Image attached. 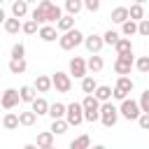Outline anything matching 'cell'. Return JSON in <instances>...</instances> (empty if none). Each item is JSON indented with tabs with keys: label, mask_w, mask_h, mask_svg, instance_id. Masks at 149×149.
Returning <instances> with one entry per match:
<instances>
[{
	"label": "cell",
	"mask_w": 149,
	"mask_h": 149,
	"mask_svg": "<svg viewBox=\"0 0 149 149\" xmlns=\"http://www.w3.org/2000/svg\"><path fill=\"white\" fill-rule=\"evenodd\" d=\"M63 16V9L58 7V5H54L51 0H40L37 2V7L30 12V19H35L40 26L42 23H54L56 26V21Z\"/></svg>",
	"instance_id": "cell-1"
},
{
	"label": "cell",
	"mask_w": 149,
	"mask_h": 149,
	"mask_svg": "<svg viewBox=\"0 0 149 149\" xmlns=\"http://www.w3.org/2000/svg\"><path fill=\"white\" fill-rule=\"evenodd\" d=\"M81 42H84V33L77 30V28H70V30H65V33L58 35V47H61L63 51H72V49H77Z\"/></svg>",
	"instance_id": "cell-2"
},
{
	"label": "cell",
	"mask_w": 149,
	"mask_h": 149,
	"mask_svg": "<svg viewBox=\"0 0 149 149\" xmlns=\"http://www.w3.org/2000/svg\"><path fill=\"white\" fill-rule=\"evenodd\" d=\"M105 128H112V126H116V121H119V107H114L109 100H105V102H100V119H98Z\"/></svg>",
	"instance_id": "cell-3"
},
{
	"label": "cell",
	"mask_w": 149,
	"mask_h": 149,
	"mask_svg": "<svg viewBox=\"0 0 149 149\" xmlns=\"http://www.w3.org/2000/svg\"><path fill=\"white\" fill-rule=\"evenodd\" d=\"M140 112H142V109H140V102L133 100V98H128V95H126V98L121 100V105H119V116H123L126 121H135V119L140 116Z\"/></svg>",
	"instance_id": "cell-4"
},
{
	"label": "cell",
	"mask_w": 149,
	"mask_h": 149,
	"mask_svg": "<svg viewBox=\"0 0 149 149\" xmlns=\"http://www.w3.org/2000/svg\"><path fill=\"white\" fill-rule=\"evenodd\" d=\"M65 121L70 123V126H81L84 123V107H81V102H70V105H65Z\"/></svg>",
	"instance_id": "cell-5"
},
{
	"label": "cell",
	"mask_w": 149,
	"mask_h": 149,
	"mask_svg": "<svg viewBox=\"0 0 149 149\" xmlns=\"http://www.w3.org/2000/svg\"><path fill=\"white\" fill-rule=\"evenodd\" d=\"M51 86H54L58 93H70V88H72V77H70V72L56 70V72L51 74Z\"/></svg>",
	"instance_id": "cell-6"
},
{
	"label": "cell",
	"mask_w": 149,
	"mask_h": 149,
	"mask_svg": "<svg viewBox=\"0 0 149 149\" xmlns=\"http://www.w3.org/2000/svg\"><path fill=\"white\" fill-rule=\"evenodd\" d=\"M81 44L86 47V51H88V54H100V51H102V47H105L102 35H95V33L84 35V42H81Z\"/></svg>",
	"instance_id": "cell-7"
},
{
	"label": "cell",
	"mask_w": 149,
	"mask_h": 149,
	"mask_svg": "<svg viewBox=\"0 0 149 149\" xmlns=\"http://www.w3.org/2000/svg\"><path fill=\"white\" fill-rule=\"evenodd\" d=\"M19 102H21V95H19L16 88H5V91H2V95H0V105H2L5 109H14Z\"/></svg>",
	"instance_id": "cell-8"
},
{
	"label": "cell",
	"mask_w": 149,
	"mask_h": 149,
	"mask_svg": "<svg viewBox=\"0 0 149 149\" xmlns=\"http://www.w3.org/2000/svg\"><path fill=\"white\" fill-rule=\"evenodd\" d=\"M133 63H135L133 54H128V56H116V61H114V72H116V74H130Z\"/></svg>",
	"instance_id": "cell-9"
},
{
	"label": "cell",
	"mask_w": 149,
	"mask_h": 149,
	"mask_svg": "<svg viewBox=\"0 0 149 149\" xmlns=\"http://www.w3.org/2000/svg\"><path fill=\"white\" fill-rule=\"evenodd\" d=\"M68 70H70V77H74V79H81L88 70H86V61L81 58V56H74V58H70V65H68Z\"/></svg>",
	"instance_id": "cell-10"
},
{
	"label": "cell",
	"mask_w": 149,
	"mask_h": 149,
	"mask_svg": "<svg viewBox=\"0 0 149 149\" xmlns=\"http://www.w3.org/2000/svg\"><path fill=\"white\" fill-rule=\"evenodd\" d=\"M37 35H40L42 42H56L58 40V28L54 23H42L40 30H37Z\"/></svg>",
	"instance_id": "cell-11"
},
{
	"label": "cell",
	"mask_w": 149,
	"mask_h": 149,
	"mask_svg": "<svg viewBox=\"0 0 149 149\" xmlns=\"http://www.w3.org/2000/svg\"><path fill=\"white\" fill-rule=\"evenodd\" d=\"M54 133L51 130H42V133H37V140H35V144H37V149H51L54 147Z\"/></svg>",
	"instance_id": "cell-12"
},
{
	"label": "cell",
	"mask_w": 149,
	"mask_h": 149,
	"mask_svg": "<svg viewBox=\"0 0 149 149\" xmlns=\"http://www.w3.org/2000/svg\"><path fill=\"white\" fill-rule=\"evenodd\" d=\"M102 68H105L102 56H100V54H91V56H88V61H86V70H88V72H93V74H98Z\"/></svg>",
	"instance_id": "cell-13"
},
{
	"label": "cell",
	"mask_w": 149,
	"mask_h": 149,
	"mask_svg": "<svg viewBox=\"0 0 149 149\" xmlns=\"http://www.w3.org/2000/svg\"><path fill=\"white\" fill-rule=\"evenodd\" d=\"M114 88H119V91H123V93L128 95V93H133V88H135V81H133L128 74H119V77H116V84H114Z\"/></svg>",
	"instance_id": "cell-14"
},
{
	"label": "cell",
	"mask_w": 149,
	"mask_h": 149,
	"mask_svg": "<svg viewBox=\"0 0 149 149\" xmlns=\"http://www.w3.org/2000/svg\"><path fill=\"white\" fill-rule=\"evenodd\" d=\"M114 49H116V56H128V54H133V42H130V37H119L116 44H114Z\"/></svg>",
	"instance_id": "cell-15"
},
{
	"label": "cell",
	"mask_w": 149,
	"mask_h": 149,
	"mask_svg": "<svg viewBox=\"0 0 149 149\" xmlns=\"http://www.w3.org/2000/svg\"><path fill=\"white\" fill-rule=\"evenodd\" d=\"M30 109H33L37 116H44V114L49 112V102H47L42 95H35V98H33V102H30Z\"/></svg>",
	"instance_id": "cell-16"
},
{
	"label": "cell",
	"mask_w": 149,
	"mask_h": 149,
	"mask_svg": "<svg viewBox=\"0 0 149 149\" xmlns=\"http://www.w3.org/2000/svg\"><path fill=\"white\" fill-rule=\"evenodd\" d=\"M35 91L37 93H49L54 86H51V77H47V74H37V79H35Z\"/></svg>",
	"instance_id": "cell-17"
},
{
	"label": "cell",
	"mask_w": 149,
	"mask_h": 149,
	"mask_svg": "<svg viewBox=\"0 0 149 149\" xmlns=\"http://www.w3.org/2000/svg\"><path fill=\"white\" fill-rule=\"evenodd\" d=\"M81 107H84V112H100V100L93 93H86L81 100Z\"/></svg>",
	"instance_id": "cell-18"
},
{
	"label": "cell",
	"mask_w": 149,
	"mask_h": 149,
	"mask_svg": "<svg viewBox=\"0 0 149 149\" xmlns=\"http://www.w3.org/2000/svg\"><path fill=\"white\" fill-rule=\"evenodd\" d=\"M2 28H5V33L16 35V33L21 30V19H16V16H7V19L2 21Z\"/></svg>",
	"instance_id": "cell-19"
},
{
	"label": "cell",
	"mask_w": 149,
	"mask_h": 149,
	"mask_svg": "<svg viewBox=\"0 0 149 149\" xmlns=\"http://www.w3.org/2000/svg\"><path fill=\"white\" fill-rule=\"evenodd\" d=\"M35 121H37V114L33 112V109H23V112H19V126H35Z\"/></svg>",
	"instance_id": "cell-20"
},
{
	"label": "cell",
	"mask_w": 149,
	"mask_h": 149,
	"mask_svg": "<svg viewBox=\"0 0 149 149\" xmlns=\"http://www.w3.org/2000/svg\"><path fill=\"white\" fill-rule=\"evenodd\" d=\"M12 16H16V19L28 16V2L26 0H14L12 2Z\"/></svg>",
	"instance_id": "cell-21"
},
{
	"label": "cell",
	"mask_w": 149,
	"mask_h": 149,
	"mask_svg": "<svg viewBox=\"0 0 149 149\" xmlns=\"http://www.w3.org/2000/svg\"><path fill=\"white\" fill-rule=\"evenodd\" d=\"M63 9H65V14L77 16V14L84 9V0H65V2H63Z\"/></svg>",
	"instance_id": "cell-22"
},
{
	"label": "cell",
	"mask_w": 149,
	"mask_h": 149,
	"mask_svg": "<svg viewBox=\"0 0 149 149\" xmlns=\"http://www.w3.org/2000/svg\"><path fill=\"white\" fill-rule=\"evenodd\" d=\"M56 28H58V33H65V30L74 28V16H72V14H63V16L56 21Z\"/></svg>",
	"instance_id": "cell-23"
},
{
	"label": "cell",
	"mask_w": 149,
	"mask_h": 149,
	"mask_svg": "<svg viewBox=\"0 0 149 149\" xmlns=\"http://www.w3.org/2000/svg\"><path fill=\"white\" fill-rule=\"evenodd\" d=\"M26 68H28L26 58H9V72L12 74H23Z\"/></svg>",
	"instance_id": "cell-24"
},
{
	"label": "cell",
	"mask_w": 149,
	"mask_h": 149,
	"mask_svg": "<svg viewBox=\"0 0 149 149\" xmlns=\"http://www.w3.org/2000/svg\"><path fill=\"white\" fill-rule=\"evenodd\" d=\"M93 95H95L100 102L112 100V86H107V84H98V86H95V91H93Z\"/></svg>",
	"instance_id": "cell-25"
},
{
	"label": "cell",
	"mask_w": 149,
	"mask_h": 149,
	"mask_svg": "<svg viewBox=\"0 0 149 149\" xmlns=\"http://www.w3.org/2000/svg\"><path fill=\"white\" fill-rule=\"evenodd\" d=\"M109 19H112V23H123L126 19H128V7H114L112 9V14H109Z\"/></svg>",
	"instance_id": "cell-26"
},
{
	"label": "cell",
	"mask_w": 149,
	"mask_h": 149,
	"mask_svg": "<svg viewBox=\"0 0 149 149\" xmlns=\"http://www.w3.org/2000/svg\"><path fill=\"white\" fill-rule=\"evenodd\" d=\"M121 35H123V37H133V35H137V21L126 19V21L121 23Z\"/></svg>",
	"instance_id": "cell-27"
},
{
	"label": "cell",
	"mask_w": 149,
	"mask_h": 149,
	"mask_svg": "<svg viewBox=\"0 0 149 149\" xmlns=\"http://www.w3.org/2000/svg\"><path fill=\"white\" fill-rule=\"evenodd\" d=\"M2 126H5V130H16V128H19V114L7 112V114L2 116Z\"/></svg>",
	"instance_id": "cell-28"
},
{
	"label": "cell",
	"mask_w": 149,
	"mask_h": 149,
	"mask_svg": "<svg viewBox=\"0 0 149 149\" xmlns=\"http://www.w3.org/2000/svg\"><path fill=\"white\" fill-rule=\"evenodd\" d=\"M68 128H70V123L65 121V116L63 119H51V133L54 135H63Z\"/></svg>",
	"instance_id": "cell-29"
},
{
	"label": "cell",
	"mask_w": 149,
	"mask_h": 149,
	"mask_svg": "<svg viewBox=\"0 0 149 149\" xmlns=\"http://www.w3.org/2000/svg\"><path fill=\"white\" fill-rule=\"evenodd\" d=\"M128 19H133V21L144 19V7H142L140 2H133V5L128 7Z\"/></svg>",
	"instance_id": "cell-30"
},
{
	"label": "cell",
	"mask_w": 149,
	"mask_h": 149,
	"mask_svg": "<svg viewBox=\"0 0 149 149\" xmlns=\"http://www.w3.org/2000/svg\"><path fill=\"white\" fill-rule=\"evenodd\" d=\"M95 86H98V81H95L93 74H84V77H81V91H84V93H93Z\"/></svg>",
	"instance_id": "cell-31"
},
{
	"label": "cell",
	"mask_w": 149,
	"mask_h": 149,
	"mask_svg": "<svg viewBox=\"0 0 149 149\" xmlns=\"http://www.w3.org/2000/svg\"><path fill=\"white\" fill-rule=\"evenodd\" d=\"M47 114H49L51 119H63V116H65V105H63V102H51Z\"/></svg>",
	"instance_id": "cell-32"
},
{
	"label": "cell",
	"mask_w": 149,
	"mask_h": 149,
	"mask_svg": "<svg viewBox=\"0 0 149 149\" xmlns=\"http://www.w3.org/2000/svg\"><path fill=\"white\" fill-rule=\"evenodd\" d=\"M35 93H37V91H35V86H28V84L19 88V95H21V102H33V98H35Z\"/></svg>",
	"instance_id": "cell-33"
},
{
	"label": "cell",
	"mask_w": 149,
	"mask_h": 149,
	"mask_svg": "<svg viewBox=\"0 0 149 149\" xmlns=\"http://www.w3.org/2000/svg\"><path fill=\"white\" fill-rule=\"evenodd\" d=\"M86 147H91V137L84 133V135H79V137H74L72 142H70V149H86Z\"/></svg>",
	"instance_id": "cell-34"
},
{
	"label": "cell",
	"mask_w": 149,
	"mask_h": 149,
	"mask_svg": "<svg viewBox=\"0 0 149 149\" xmlns=\"http://www.w3.org/2000/svg\"><path fill=\"white\" fill-rule=\"evenodd\" d=\"M37 30H40V23L35 19H28V21L21 23V33H26V35H35Z\"/></svg>",
	"instance_id": "cell-35"
},
{
	"label": "cell",
	"mask_w": 149,
	"mask_h": 149,
	"mask_svg": "<svg viewBox=\"0 0 149 149\" xmlns=\"http://www.w3.org/2000/svg\"><path fill=\"white\" fill-rule=\"evenodd\" d=\"M133 68L137 70V72H142V74H147L149 72V56H140L135 63H133Z\"/></svg>",
	"instance_id": "cell-36"
},
{
	"label": "cell",
	"mask_w": 149,
	"mask_h": 149,
	"mask_svg": "<svg viewBox=\"0 0 149 149\" xmlns=\"http://www.w3.org/2000/svg\"><path fill=\"white\" fill-rule=\"evenodd\" d=\"M119 37H121V35H119L116 30H112V28H109V30H105V35H102V42H105L107 47H114Z\"/></svg>",
	"instance_id": "cell-37"
},
{
	"label": "cell",
	"mask_w": 149,
	"mask_h": 149,
	"mask_svg": "<svg viewBox=\"0 0 149 149\" xmlns=\"http://www.w3.org/2000/svg\"><path fill=\"white\" fill-rule=\"evenodd\" d=\"M9 56H12V58H23V56H26V47H23V42H14Z\"/></svg>",
	"instance_id": "cell-38"
},
{
	"label": "cell",
	"mask_w": 149,
	"mask_h": 149,
	"mask_svg": "<svg viewBox=\"0 0 149 149\" xmlns=\"http://www.w3.org/2000/svg\"><path fill=\"white\" fill-rule=\"evenodd\" d=\"M137 35H142V37H149V19H147V16L137 21Z\"/></svg>",
	"instance_id": "cell-39"
},
{
	"label": "cell",
	"mask_w": 149,
	"mask_h": 149,
	"mask_svg": "<svg viewBox=\"0 0 149 149\" xmlns=\"http://www.w3.org/2000/svg\"><path fill=\"white\" fill-rule=\"evenodd\" d=\"M135 121H137V126H140L142 130H149V112H140V116H137Z\"/></svg>",
	"instance_id": "cell-40"
},
{
	"label": "cell",
	"mask_w": 149,
	"mask_h": 149,
	"mask_svg": "<svg viewBox=\"0 0 149 149\" xmlns=\"http://www.w3.org/2000/svg\"><path fill=\"white\" fill-rule=\"evenodd\" d=\"M100 5H102V0H84V9H86V12H91V14H93V12H98V9H100Z\"/></svg>",
	"instance_id": "cell-41"
},
{
	"label": "cell",
	"mask_w": 149,
	"mask_h": 149,
	"mask_svg": "<svg viewBox=\"0 0 149 149\" xmlns=\"http://www.w3.org/2000/svg\"><path fill=\"white\" fill-rule=\"evenodd\" d=\"M137 102H140V109H142V112H149V88L142 91V95H140Z\"/></svg>",
	"instance_id": "cell-42"
},
{
	"label": "cell",
	"mask_w": 149,
	"mask_h": 149,
	"mask_svg": "<svg viewBox=\"0 0 149 149\" xmlns=\"http://www.w3.org/2000/svg\"><path fill=\"white\" fill-rule=\"evenodd\" d=\"M112 98H116V100H123V98H126V93H123V91H119V88H112Z\"/></svg>",
	"instance_id": "cell-43"
},
{
	"label": "cell",
	"mask_w": 149,
	"mask_h": 149,
	"mask_svg": "<svg viewBox=\"0 0 149 149\" xmlns=\"http://www.w3.org/2000/svg\"><path fill=\"white\" fill-rule=\"evenodd\" d=\"M23 149H37V144L35 142H28V144H23Z\"/></svg>",
	"instance_id": "cell-44"
},
{
	"label": "cell",
	"mask_w": 149,
	"mask_h": 149,
	"mask_svg": "<svg viewBox=\"0 0 149 149\" xmlns=\"http://www.w3.org/2000/svg\"><path fill=\"white\" fill-rule=\"evenodd\" d=\"M5 19H7V14H5V9H2V5H0V23H2Z\"/></svg>",
	"instance_id": "cell-45"
},
{
	"label": "cell",
	"mask_w": 149,
	"mask_h": 149,
	"mask_svg": "<svg viewBox=\"0 0 149 149\" xmlns=\"http://www.w3.org/2000/svg\"><path fill=\"white\" fill-rule=\"evenodd\" d=\"M133 2H140V5H144V2H147V0H133Z\"/></svg>",
	"instance_id": "cell-46"
},
{
	"label": "cell",
	"mask_w": 149,
	"mask_h": 149,
	"mask_svg": "<svg viewBox=\"0 0 149 149\" xmlns=\"http://www.w3.org/2000/svg\"><path fill=\"white\" fill-rule=\"evenodd\" d=\"M26 2H28V5H30V2H37V0H26Z\"/></svg>",
	"instance_id": "cell-47"
},
{
	"label": "cell",
	"mask_w": 149,
	"mask_h": 149,
	"mask_svg": "<svg viewBox=\"0 0 149 149\" xmlns=\"http://www.w3.org/2000/svg\"><path fill=\"white\" fill-rule=\"evenodd\" d=\"M2 2H5V0H0V5H2Z\"/></svg>",
	"instance_id": "cell-48"
},
{
	"label": "cell",
	"mask_w": 149,
	"mask_h": 149,
	"mask_svg": "<svg viewBox=\"0 0 149 149\" xmlns=\"http://www.w3.org/2000/svg\"><path fill=\"white\" fill-rule=\"evenodd\" d=\"M147 77H149V72H147Z\"/></svg>",
	"instance_id": "cell-49"
}]
</instances>
